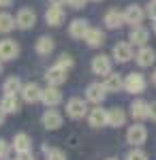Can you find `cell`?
Segmentation results:
<instances>
[{"instance_id":"cell-12","label":"cell","mask_w":156,"mask_h":160,"mask_svg":"<svg viewBox=\"0 0 156 160\" xmlns=\"http://www.w3.org/2000/svg\"><path fill=\"white\" fill-rule=\"evenodd\" d=\"M148 38H150V32H148V28H143V26H135L131 30V34H128L131 45H139V47H145Z\"/></svg>"},{"instance_id":"cell-21","label":"cell","mask_w":156,"mask_h":160,"mask_svg":"<svg viewBox=\"0 0 156 160\" xmlns=\"http://www.w3.org/2000/svg\"><path fill=\"white\" fill-rule=\"evenodd\" d=\"M124 122H126V115H124V111H122V109H118V107L107 109V126L120 128V126H124Z\"/></svg>"},{"instance_id":"cell-40","label":"cell","mask_w":156,"mask_h":160,"mask_svg":"<svg viewBox=\"0 0 156 160\" xmlns=\"http://www.w3.org/2000/svg\"><path fill=\"white\" fill-rule=\"evenodd\" d=\"M152 83H154V86H156V71H154V73H152Z\"/></svg>"},{"instance_id":"cell-7","label":"cell","mask_w":156,"mask_h":160,"mask_svg":"<svg viewBox=\"0 0 156 160\" xmlns=\"http://www.w3.org/2000/svg\"><path fill=\"white\" fill-rule=\"evenodd\" d=\"M107 96V90L103 83H90L88 90H86V98L90 100V102H94V105H101L103 100Z\"/></svg>"},{"instance_id":"cell-33","label":"cell","mask_w":156,"mask_h":160,"mask_svg":"<svg viewBox=\"0 0 156 160\" xmlns=\"http://www.w3.org/2000/svg\"><path fill=\"white\" fill-rule=\"evenodd\" d=\"M9 156V143L4 139H0V160H4Z\"/></svg>"},{"instance_id":"cell-11","label":"cell","mask_w":156,"mask_h":160,"mask_svg":"<svg viewBox=\"0 0 156 160\" xmlns=\"http://www.w3.org/2000/svg\"><path fill=\"white\" fill-rule=\"evenodd\" d=\"M131 115H133V120H137V122L148 120V118H150V102H145V100H135L131 105Z\"/></svg>"},{"instance_id":"cell-22","label":"cell","mask_w":156,"mask_h":160,"mask_svg":"<svg viewBox=\"0 0 156 160\" xmlns=\"http://www.w3.org/2000/svg\"><path fill=\"white\" fill-rule=\"evenodd\" d=\"M88 122L90 126H94V128H101V126H105L107 124V109H92L90 111V115H88Z\"/></svg>"},{"instance_id":"cell-27","label":"cell","mask_w":156,"mask_h":160,"mask_svg":"<svg viewBox=\"0 0 156 160\" xmlns=\"http://www.w3.org/2000/svg\"><path fill=\"white\" fill-rule=\"evenodd\" d=\"M22 81H19V79H17V77H9V79H7V81H4V86H2V92H4V94H13V96H15V94H17V92H22Z\"/></svg>"},{"instance_id":"cell-9","label":"cell","mask_w":156,"mask_h":160,"mask_svg":"<svg viewBox=\"0 0 156 160\" xmlns=\"http://www.w3.org/2000/svg\"><path fill=\"white\" fill-rule=\"evenodd\" d=\"M45 79H47V83L51 88H58V86H62V83L66 81V71L56 64V66H51L47 73H45Z\"/></svg>"},{"instance_id":"cell-42","label":"cell","mask_w":156,"mask_h":160,"mask_svg":"<svg viewBox=\"0 0 156 160\" xmlns=\"http://www.w3.org/2000/svg\"><path fill=\"white\" fill-rule=\"evenodd\" d=\"M0 73H2V64H0Z\"/></svg>"},{"instance_id":"cell-8","label":"cell","mask_w":156,"mask_h":160,"mask_svg":"<svg viewBox=\"0 0 156 160\" xmlns=\"http://www.w3.org/2000/svg\"><path fill=\"white\" fill-rule=\"evenodd\" d=\"M92 73L94 75H105L107 77L111 73V58L109 56H94L92 58Z\"/></svg>"},{"instance_id":"cell-41","label":"cell","mask_w":156,"mask_h":160,"mask_svg":"<svg viewBox=\"0 0 156 160\" xmlns=\"http://www.w3.org/2000/svg\"><path fill=\"white\" fill-rule=\"evenodd\" d=\"M154 32H156V22H154Z\"/></svg>"},{"instance_id":"cell-19","label":"cell","mask_w":156,"mask_h":160,"mask_svg":"<svg viewBox=\"0 0 156 160\" xmlns=\"http://www.w3.org/2000/svg\"><path fill=\"white\" fill-rule=\"evenodd\" d=\"M41 100H43L47 107H56V105H60L62 94H60V90H58V88H51V86H49L47 90H43V94H41Z\"/></svg>"},{"instance_id":"cell-16","label":"cell","mask_w":156,"mask_h":160,"mask_svg":"<svg viewBox=\"0 0 156 160\" xmlns=\"http://www.w3.org/2000/svg\"><path fill=\"white\" fill-rule=\"evenodd\" d=\"M135 60H137V64L139 66H152L156 62V51L152 49V47H141V49L137 51V56H135Z\"/></svg>"},{"instance_id":"cell-3","label":"cell","mask_w":156,"mask_h":160,"mask_svg":"<svg viewBox=\"0 0 156 160\" xmlns=\"http://www.w3.org/2000/svg\"><path fill=\"white\" fill-rule=\"evenodd\" d=\"M34 24H36V13L32 9H19L17 17H15V26L22 30H30V28H34Z\"/></svg>"},{"instance_id":"cell-10","label":"cell","mask_w":156,"mask_h":160,"mask_svg":"<svg viewBox=\"0 0 156 160\" xmlns=\"http://www.w3.org/2000/svg\"><path fill=\"white\" fill-rule=\"evenodd\" d=\"M22 98L26 100V102H39L41 100V94H43V90L36 86L34 81H30V83H24V88H22Z\"/></svg>"},{"instance_id":"cell-29","label":"cell","mask_w":156,"mask_h":160,"mask_svg":"<svg viewBox=\"0 0 156 160\" xmlns=\"http://www.w3.org/2000/svg\"><path fill=\"white\" fill-rule=\"evenodd\" d=\"M43 154L47 156V160H64V152L62 149H56V148H43Z\"/></svg>"},{"instance_id":"cell-32","label":"cell","mask_w":156,"mask_h":160,"mask_svg":"<svg viewBox=\"0 0 156 160\" xmlns=\"http://www.w3.org/2000/svg\"><path fill=\"white\" fill-rule=\"evenodd\" d=\"M145 15L156 22V0H150V4H148V9H145Z\"/></svg>"},{"instance_id":"cell-20","label":"cell","mask_w":156,"mask_h":160,"mask_svg":"<svg viewBox=\"0 0 156 160\" xmlns=\"http://www.w3.org/2000/svg\"><path fill=\"white\" fill-rule=\"evenodd\" d=\"M84 41L90 47H101V45L105 43V32H101V28H90V30L86 32Z\"/></svg>"},{"instance_id":"cell-44","label":"cell","mask_w":156,"mask_h":160,"mask_svg":"<svg viewBox=\"0 0 156 160\" xmlns=\"http://www.w3.org/2000/svg\"><path fill=\"white\" fill-rule=\"evenodd\" d=\"M109 160H113V158H109Z\"/></svg>"},{"instance_id":"cell-25","label":"cell","mask_w":156,"mask_h":160,"mask_svg":"<svg viewBox=\"0 0 156 160\" xmlns=\"http://www.w3.org/2000/svg\"><path fill=\"white\" fill-rule=\"evenodd\" d=\"M54 51V38L51 37H41L36 41V53L41 56H49Z\"/></svg>"},{"instance_id":"cell-28","label":"cell","mask_w":156,"mask_h":160,"mask_svg":"<svg viewBox=\"0 0 156 160\" xmlns=\"http://www.w3.org/2000/svg\"><path fill=\"white\" fill-rule=\"evenodd\" d=\"M15 28V17L9 15V13H0V32H11Z\"/></svg>"},{"instance_id":"cell-34","label":"cell","mask_w":156,"mask_h":160,"mask_svg":"<svg viewBox=\"0 0 156 160\" xmlns=\"http://www.w3.org/2000/svg\"><path fill=\"white\" fill-rule=\"evenodd\" d=\"M86 2H88V0H69L66 4H69L71 9H84V7H86Z\"/></svg>"},{"instance_id":"cell-26","label":"cell","mask_w":156,"mask_h":160,"mask_svg":"<svg viewBox=\"0 0 156 160\" xmlns=\"http://www.w3.org/2000/svg\"><path fill=\"white\" fill-rule=\"evenodd\" d=\"M13 148H15L17 154H19V152H30V137L26 135V132L15 135V139H13Z\"/></svg>"},{"instance_id":"cell-35","label":"cell","mask_w":156,"mask_h":160,"mask_svg":"<svg viewBox=\"0 0 156 160\" xmlns=\"http://www.w3.org/2000/svg\"><path fill=\"white\" fill-rule=\"evenodd\" d=\"M17 160H34V156H32V152H19Z\"/></svg>"},{"instance_id":"cell-14","label":"cell","mask_w":156,"mask_h":160,"mask_svg":"<svg viewBox=\"0 0 156 160\" xmlns=\"http://www.w3.org/2000/svg\"><path fill=\"white\" fill-rule=\"evenodd\" d=\"M64 9L62 7H49L47 13H45V22H47L49 26H54V28H58V26L64 24Z\"/></svg>"},{"instance_id":"cell-4","label":"cell","mask_w":156,"mask_h":160,"mask_svg":"<svg viewBox=\"0 0 156 160\" xmlns=\"http://www.w3.org/2000/svg\"><path fill=\"white\" fill-rule=\"evenodd\" d=\"M143 17H145V11L139 7V4H128L126 11H124V22L131 24L133 28H135V26H141Z\"/></svg>"},{"instance_id":"cell-30","label":"cell","mask_w":156,"mask_h":160,"mask_svg":"<svg viewBox=\"0 0 156 160\" xmlns=\"http://www.w3.org/2000/svg\"><path fill=\"white\" fill-rule=\"evenodd\" d=\"M58 66H60V68H64V71H69V68H73V66H75V60H73L71 56L62 53L60 58H58Z\"/></svg>"},{"instance_id":"cell-38","label":"cell","mask_w":156,"mask_h":160,"mask_svg":"<svg viewBox=\"0 0 156 160\" xmlns=\"http://www.w3.org/2000/svg\"><path fill=\"white\" fill-rule=\"evenodd\" d=\"M49 2H51L54 7H62V4H66L69 0H49Z\"/></svg>"},{"instance_id":"cell-23","label":"cell","mask_w":156,"mask_h":160,"mask_svg":"<svg viewBox=\"0 0 156 160\" xmlns=\"http://www.w3.org/2000/svg\"><path fill=\"white\" fill-rule=\"evenodd\" d=\"M105 90L107 92H120L122 88H124V81H122V77L118 73H109L107 77H105Z\"/></svg>"},{"instance_id":"cell-36","label":"cell","mask_w":156,"mask_h":160,"mask_svg":"<svg viewBox=\"0 0 156 160\" xmlns=\"http://www.w3.org/2000/svg\"><path fill=\"white\" fill-rule=\"evenodd\" d=\"M150 118H152V122H156V100L150 102Z\"/></svg>"},{"instance_id":"cell-1","label":"cell","mask_w":156,"mask_h":160,"mask_svg":"<svg viewBox=\"0 0 156 160\" xmlns=\"http://www.w3.org/2000/svg\"><path fill=\"white\" fill-rule=\"evenodd\" d=\"M124 88H126V92H131V94H141V92L145 90V77L141 73L126 75V79H124Z\"/></svg>"},{"instance_id":"cell-39","label":"cell","mask_w":156,"mask_h":160,"mask_svg":"<svg viewBox=\"0 0 156 160\" xmlns=\"http://www.w3.org/2000/svg\"><path fill=\"white\" fill-rule=\"evenodd\" d=\"M4 115H7V113H4V111L0 109V126H2V122H4Z\"/></svg>"},{"instance_id":"cell-6","label":"cell","mask_w":156,"mask_h":160,"mask_svg":"<svg viewBox=\"0 0 156 160\" xmlns=\"http://www.w3.org/2000/svg\"><path fill=\"white\" fill-rule=\"evenodd\" d=\"M145 139H148V130H145V126H141V124L131 126L128 132H126V141L131 145H141V143H145Z\"/></svg>"},{"instance_id":"cell-13","label":"cell","mask_w":156,"mask_h":160,"mask_svg":"<svg viewBox=\"0 0 156 160\" xmlns=\"http://www.w3.org/2000/svg\"><path fill=\"white\" fill-rule=\"evenodd\" d=\"M43 126L47 128V130H58L62 126V115L58 113V111H54V109H47L45 113H43Z\"/></svg>"},{"instance_id":"cell-2","label":"cell","mask_w":156,"mask_h":160,"mask_svg":"<svg viewBox=\"0 0 156 160\" xmlns=\"http://www.w3.org/2000/svg\"><path fill=\"white\" fill-rule=\"evenodd\" d=\"M66 113H69V118H73V120H81L86 113H88V105H86L84 98H71L69 102H66Z\"/></svg>"},{"instance_id":"cell-18","label":"cell","mask_w":156,"mask_h":160,"mask_svg":"<svg viewBox=\"0 0 156 160\" xmlns=\"http://www.w3.org/2000/svg\"><path fill=\"white\" fill-rule=\"evenodd\" d=\"M88 30H90V26H88L86 19H73L71 26H69V34H71V38H84Z\"/></svg>"},{"instance_id":"cell-17","label":"cell","mask_w":156,"mask_h":160,"mask_svg":"<svg viewBox=\"0 0 156 160\" xmlns=\"http://www.w3.org/2000/svg\"><path fill=\"white\" fill-rule=\"evenodd\" d=\"M113 58L124 64V62H128L133 58V45L131 43H118L116 47H113Z\"/></svg>"},{"instance_id":"cell-31","label":"cell","mask_w":156,"mask_h":160,"mask_svg":"<svg viewBox=\"0 0 156 160\" xmlns=\"http://www.w3.org/2000/svg\"><path fill=\"white\" fill-rule=\"evenodd\" d=\"M126 160H148V154H145L143 149L135 148V149H131V152L126 154Z\"/></svg>"},{"instance_id":"cell-37","label":"cell","mask_w":156,"mask_h":160,"mask_svg":"<svg viewBox=\"0 0 156 160\" xmlns=\"http://www.w3.org/2000/svg\"><path fill=\"white\" fill-rule=\"evenodd\" d=\"M11 4H13V0H0V9H7Z\"/></svg>"},{"instance_id":"cell-24","label":"cell","mask_w":156,"mask_h":160,"mask_svg":"<svg viewBox=\"0 0 156 160\" xmlns=\"http://www.w3.org/2000/svg\"><path fill=\"white\" fill-rule=\"evenodd\" d=\"M0 109L4 113H17L19 111V100L15 98L13 94H4L2 100H0Z\"/></svg>"},{"instance_id":"cell-15","label":"cell","mask_w":156,"mask_h":160,"mask_svg":"<svg viewBox=\"0 0 156 160\" xmlns=\"http://www.w3.org/2000/svg\"><path fill=\"white\" fill-rule=\"evenodd\" d=\"M103 22H105V26H107V28H111V30L122 28V26L126 24V22H124V13H120L118 9L107 11V13H105V17H103Z\"/></svg>"},{"instance_id":"cell-43","label":"cell","mask_w":156,"mask_h":160,"mask_svg":"<svg viewBox=\"0 0 156 160\" xmlns=\"http://www.w3.org/2000/svg\"><path fill=\"white\" fill-rule=\"evenodd\" d=\"M92 2H101V0H92Z\"/></svg>"},{"instance_id":"cell-5","label":"cell","mask_w":156,"mask_h":160,"mask_svg":"<svg viewBox=\"0 0 156 160\" xmlns=\"http://www.w3.org/2000/svg\"><path fill=\"white\" fill-rule=\"evenodd\" d=\"M19 56V45L11 41V38H4L0 41V60H15Z\"/></svg>"}]
</instances>
